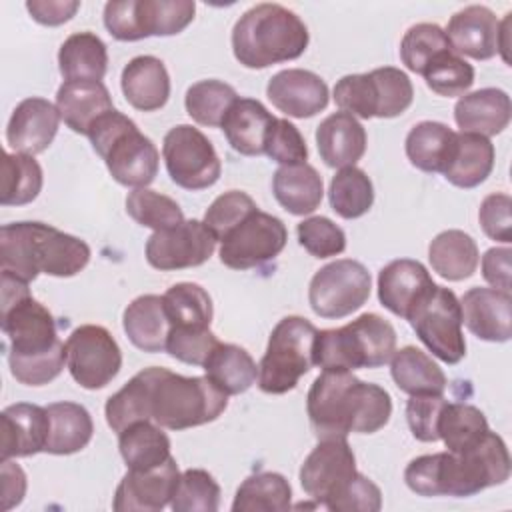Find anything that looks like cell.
Instances as JSON below:
<instances>
[{"label": "cell", "mask_w": 512, "mask_h": 512, "mask_svg": "<svg viewBox=\"0 0 512 512\" xmlns=\"http://www.w3.org/2000/svg\"><path fill=\"white\" fill-rule=\"evenodd\" d=\"M0 478H2V510H10L24 500L26 474L16 462L2 460Z\"/></svg>", "instance_id": "62"}, {"label": "cell", "mask_w": 512, "mask_h": 512, "mask_svg": "<svg viewBox=\"0 0 512 512\" xmlns=\"http://www.w3.org/2000/svg\"><path fill=\"white\" fill-rule=\"evenodd\" d=\"M58 68L66 82L100 80L108 70V50L94 32L70 34L58 50Z\"/></svg>", "instance_id": "35"}, {"label": "cell", "mask_w": 512, "mask_h": 512, "mask_svg": "<svg viewBox=\"0 0 512 512\" xmlns=\"http://www.w3.org/2000/svg\"><path fill=\"white\" fill-rule=\"evenodd\" d=\"M258 206L242 190H228L214 198V202L204 212V224L208 230L216 236L218 242L226 238L228 232H232L240 222H244L252 212H256Z\"/></svg>", "instance_id": "52"}, {"label": "cell", "mask_w": 512, "mask_h": 512, "mask_svg": "<svg viewBox=\"0 0 512 512\" xmlns=\"http://www.w3.org/2000/svg\"><path fill=\"white\" fill-rule=\"evenodd\" d=\"M90 262V246L44 222H12L0 230V268L26 282L48 274L76 276Z\"/></svg>", "instance_id": "3"}, {"label": "cell", "mask_w": 512, "mask_h": 512, "mask_svg": "<svg viewBox=\"0 0 512 512\" xmlns=\"http://www.w3.org/2000/svg\"><path fill=\"white\" fill-rule=\"evenodd\" d=\"M56 108L64 124L88 136L90 128L110 110H114L112 96L100 80L64 82L56 92Z\"/></svg>", "instance_id": "25"}, {"label": "cell", "mask_w": 512, "mask_h": 512, "mask_svg": "<svg viewBox=\"0 0 512 512\" xmlns=\"http://www.w3.org/2000/svg\"><path fill=\"white\" fill-rule=\"evenodd\" d=\"M192 0H112L104 4V26L120 42L174 36L194 20Z\"/></svg>", "instance_id": "10"}, {"label": "cell", "mask_w": 512, "mask_h": 512, "mask_svg": "<svg viewBox=\"0 0 512 512\" xmlns=\"http://www.w3.org/2000/svg\"><path fill=\"white\" fill-rule=\"evenodd\" d=\"M308 42L310 34L302 18L272 2L248 8L232 28L234 58L252 70L300 58Z\"/></svg>", "instance_id": "4"}, {"label": "cell", "mask_w": 512, "mask_h": 512, "mask_svg": "<svg viewBox=\"0 0 512 512\" xmlns=\"http://www.w3.org/2000/svg\"><path fill=\"white\" fill-rule=\"evenodd\" d=\"M162 156L170 180L184 190L210 188L222 172L212 142L192 124H178L166 132Z\"/></svg>", "instance_id": "13"}, {"label": "cell", "mask_w": 512, "mask_h": 512, "mask_svg": "<svg viewBox=\"0 0 512 512\" xmlns=\"http://www.w3.org/2000/svg\"><path fill=\"white\" fill-rule=\"evenodd\" d=\"M238 100L236 90L222 80H200L186 90L184 106L188 116L202 126H222L232 104Z\"/></svg>", "instance_id": "46"}, {"label": "cell", "mask_w": 512, "mask_h": 512, "mask_svg": "<svg viewBox=\"0 0 512 512\" xmlns=\"http://www.w3.org/2000/svg\"><path fill=\"white\" fill-rule=\"evenodd\" d=\"M512 116L510 96L500 88H480L458 98L454 120L460 132L496 136L508 128Z\"/></svg>", "instance_id": "26"}, {"label": "cell", "mask_w": 512, "mask_h": 512, "mask_svg": "<svg viewBox=\"0 0 512 512\" xmlns=\"http://www.w3.org/2000/svg\"><path fill=\"white\" fill-rule=\"evenodd\" d=\"M50 418V432L44 452L56 456H68L88 446L94 434V422L90 412L76 402H52L46 406Z\"/></svg>", "instance_id": "33"}, {"label": "cell", "mask_w": 512, "mask_h": 512, "mask_svg": "<svg viewBox=\"0 0 512 512\" xmlns=\"http://www.w3.org/2000/svg\"><path fill=\"white\" fill-rule=\"evenodd\" d=\"M330 208L344 220L364 216L374 204V186L368 174L358 166L340 168L328 188Z\"/></svg>", "instance_id": "43"}, {"label": "cell", "mask_w": 512, "mask_h": 512, "mask_svg": "<svg viewBox=\"0 0 512 512\" xmlns=\"http://www.w3.org/2000/svg\"><path fill=\"white\" fill-rule=\"evenodd\" d=\"M290 482L278 472H258L248 476L236 490L234 512H284L290 508Z\"/></svg>", "instance_id": "41"}, {"label": "cell", "mask_w": 512, "mask_h": 512, "mask_svg": "<svg viewBox=\"0 0 512 512\" xmlns=\"http://www.w3.org/2000/svg\"><path fill=\"white\" fill-rule=\"evenodd\" d=\"M178 478V464L172 456L156 468H128L116 486L112 508L116 512H160L170 504Z\"/></svg>", "instance_id": "18"}, {"label": "cell", "mask_w": 512, "mask_h": 512, "mask_svg": "<svg viewBox=\"0 0 512 512\" xmlns=\"http://www.w3.org/2000/svg\"><path fill=\"white\" fill-rule=\"evenodd\" d=\"M334 102L354 118H376V98L370 74H346L334 86Z\"/></svg>", "instance_id": "54"}, {"label": "cell", "mask_w": 512, "mask_h": 512, "mask_svg": "<svg viewBox=\"0 0 512 512\" xmlns=\"http://www.w3.org/2000/svg\"><path fill=\"white\" fill-rule=\"evenodd\" d=\"M2 332L8 338V362L46 358L64 348L50 310L32 298L28 282L2 272Z\"/></svg>", "instance_id": "6"}, {"label": "cell", "mask_w": 512, "mask_h": 512, "mask_svg": "<svg viewBox=\"0 0 512 512\" xmlns=\"http://www.w3.org/2000/svg\"><path fill=\"white\" fill-rule=\"evenodd\" d=\"M462 324L480 340L508 342L512 336L510 292L474 286L460 298Z\"/></svg>", "instance_id": "22"}, {"label": "cell", "mask_w": 512, "mask_h": 512, "mask_svg": "<svg viewBox=\"0 0 512 512\" xmlns=\"http://www.w3.org/2000/svg\"><path fill=\"white\" fill-rule=\"evenodd\" d=\"M368 74L374 86L376 118H394L410 108L414 100V86L404 70L384 66Z\"/></svg>", "instance_id": "51"}, {"label": "cell", "mask_w": 512, "mask_h": 512, "mask_svg": "<svg viewBox=\"0 0 512 512\" xmlns=\"http://www.w3.org/2000/svg\"><path fill=\"white\" fill-rule=\"evenodd\" d=\"M454 50L446 32L432 22H420L406 30L400 42V58L402 64L414 72L420 74L424 68L442 52Z\"/></svg>", "instance_id": "48"}, {"label": "cell", "mask_w": 512, "mask_h": 512, "mask_svg": "<svg viewBox=\"0 0 512 512\" xmlns=\"http://www.w3.org/2000/svg\"><path fill=\"white\" fill-rule=\"evenodd\" d=\"M268 108L254 98H238L222 120V130L228 144L242 156L264 154L268 132L274 124Z\"/></svg>", "instance_id": "30"}, {"label": "cell", "mask_w": 512, "mask_h": 512, "mask_svg": "<svg viewBox=\"0 0 512 512\" xmlns=\"http://www.w3.org/2000/svg\"><path fill=\"white\" fill-rule=\"evenodd\" d=\"M358 474L356 458L346 438L320 440L300 466V486L316 504L328 506Z\"/></svg>", "instance_id": "16"}, {"label": "cell", "mask_w": 512, "mask_h": 512, "mask_svg": "<svg viewBox=\"0 0 512 512\" xmlns=\"http://www.w3.org/2000/svg\"><path fill=\"white\" fill-rule=\"evenodd\" d=\"M488 430L490 428L484 412L464 402H446L438 420V436L446 450L454 454L478 444Z\"/></svg>", "instance_id": "42"}, {"label": "cell", "mask_w": 512, "mask_h": 512, "mask_svg": "<svg viewBox=\"0 0 512 512\" xmlns=\"http://www.w3.org/2000/svg\"><path fill=\"white\" fill-rule=\"evenodd\" d=\"M80 8L78 0H30L26 10L30 16L44 26H60L68 22Z\"/></svg>", "instance_id": "61"}, {"label": "cell", "mask_w": 512, "mask_h": 512, "mask_svg": "<svg viewBox=\"0 0 512 512\" xmlns=\"http://www.w3.org/2000/svg\"><path fill=\"white\" fill-rule=\"evenodd\" d=\"M390 374L396 386L410 394H444L448 380L442 368L420 348L404 346L390 358Z\"/></svg>", "instance_id": "37"}, {"label": "cell", "mask_w": 512, "mask_h": 512, "mask_svg": "<svg viewBox=\"0 0 512 512\" xmlns=\"http://www.w3.org/2000/svg\"><path fill=\"white\" fill-rule=\"evenodd\" d=\"M444 32L454 52L460 56L490 60L498 54L500 20L488 6L470 4L454 12Z\"/></svg>", "instance_id": "24"}, {"label": "cell", "mask_w": 512, "mask_h": 512, "mask_svg": "<svg viewBox=\"0 0 512 512\" xmlns=\"http://www.w3.org/2000/svg\"><path fill=\"white\" fill-rule=\"evenodd\" d=\"M268 100L292 118H312L328 106L326 82L310 70L288 68L276 72L266 86Z\"/></svg>", "instance_id": "19"}, {"label": "cell", "mask_w": 512, "mask_h": 512, "mask_svg": "<svg viewBox=\"0 0 512 512\" xmlns=\"http://www.w3.org/2000/svg\"><path fill=\"white\" fill-rule=\"evenodd\" d=\"M300 246L314 258L338 256L346 248L344 230L326 216L304 218L296 226Z\"/></svg>", "instance_id": "53"}, {"label": "cell", "mask_w": 512, "mask_h": 512, "mask_svg": "<svg viewBox=\"0 0 512 512\" xmlns=\"http://www.w3.org/2000/svg\"><path fill=\"white\" fill-rule=\"evenodd\" d=\"M408 322L420 342L438 360L446 364H458L466 356L460 300L450 288L436 284L414 306Z\"/></svg>", "instance_id": "11"}, {"label": "cell", "mask_w": 512, "mask_h": 512, "mask_svg": "<svg viewBox=\"0 0 512 512\" xmlns=\"http://www.w3.org/2000/svg\"><path fill=\"white\" fill-rule=\"evenodd\" d=\"M272 192L286 212L306 216L320 206L324 182L318 170L306 162L280 166L272 176Z\"/></svg>", "instance_id": "31"}, {"label": "cell", "mask_w": 512, "mask_h": 512, "mask_svg": "<svg viewBox=\"0 0 512 512\" xmlns=\"http://www.w3.org/2000/svg\"><path fill=\"white\" fill-rule=\"evenodd\" d=\"M372 278L366 266L340 258L322 266L310 280L308 302L316 316L338 320L360 310L370 298Z\"/></svg>", "instance_id": "12"}, {"label": "cell", "mask_w": 512, "mask_h": 512, "mask_svg": "<svg viewBox=\"0 0 512 512\" xmlns=\"http://www.w3.org/2000/svg\"><path fill=\"white\" fill-rule=\"evenodd\" d=\"M126 212L136 224L144 228H152L154 232L166 230L184 222V214L178 202L150 188H134L132 192H128Z\"/></svg>", "instance_id": "47"}, {"label": "cell", "mask_w": 512, "mask_h": 512, "mask_svg": "<svg viewBox=\"0 0 512 512\" xmlns=\"http://www.w3.org/2000/svg\"><path fill=\"white\" fill-rule=\"evenodd\" d=\"M510 12L506 14V18L500 22V32H498V54L502 56V60L506 62V64H510V56H508V48H510V42H508V36H510V32H508V28H510Z\"/></svg>", "instance_id": "63"}, {"label": "cell", "mask_w": 512, "mask_h": 512, "mask_svg": "<svg viewBox=\"0 0 512 512\" xmlns=\"http://www.w3.org/2000/svg\"><path fill=\"white\" fill-rule=\"evenodd\" d=\"M154 366L134 374L116 394H112L104 406L108 426L120 434L134 422L152 420L150 414V392H152Z\"/></svg>", "instance_id": "40"}, {"label": "cell", "mask_w": 512, "mask_h": 512, "mask_svg": "<svg viewBox=\"0 0 512 512\" xmlns=\"http://www.w3.org/2000/svg\"><path fill=\"white\" fill-rule=\"evenodd\" d=\"M494 168V144L490 138L472 134V132H456L454 152L444 178L458 188H476L480 186Z\"/></svg>", "instance_id": "32"}, {"label": "cell", "mask_w": 512, "mask_h": 512, "mask_svg": "<svg viewBox=\"0 0 512 512\" xmlns=\"http://www.w3.org/2000/svg\"><path fill=\"white\" fill-rule=\"evenodd\" d=\"M382 508L380 488L364 474H356L348 488L328 506L330 512H378Z\"/></svg>", "instance_id": "59"}, {"label": "cell", "mask_w": 512, "mask_h": 512, "mask_svg": "<svg viewBox=\"0 0 512 512\" xmlns=\"http://www.w3.org/2000/svg\"><path fill=\"white\" fill-rule=\"evenodd\" d=\"M510 478V454L506 442L490 432L464 452L424 454L404 470L406 486L418 496H474Z\"/></svg>", "instance_id": "2"}, {"label": "cell", "mask_w": 512, "mask_h": 512, "mask_svg": "<svg viewBox=\"0 0 512 512\" xmlns=\"http://www.w3.org/2000/svg\"><path fill=\"white\" fill-rule=\"evenodd\" d=\"M120 86L128 104L140 112L160 110L170 98V76L164 62L144 54L132 58L120 76Z\"/></svg>", "instance_id": "27"}, {"label": "cell", "mask_w": 512, "mask_h": 512, "mask_svg": "<svg viewBox=\"0 0 512 512\" xmlns=\"http://www.w3.org/2000/svg\"><path fill=\"white\" fill-rule=\"evenodd\" d=\"M228 406V396L208 376H182L154 366L150 414L168 430H186L214 422Z\"/></svg>", "instance_id": "8"}, {"label": "cell", "mask_w": 512, "mask_h": 512, "mask_svg": "<svg viewBox=\"0 0 512 512\" xmlns=\"http://www.w3.org/2000/svg\"><path fill=\"white\" fill-rule=\"evenodd\" d=\"M264 154L282 166H292L306 162L308 146L300 130L290 120L276 118L268 132Z\"/></svg>", "instance_id": "55"}, {"label": "cell", "mask_w": 512, "mask_h": 512, "mask_svg": "<svg viewBox=\"0 0 512 512\" xmlns=\"http://www.w3.org/2000/svg\"><path fill=\"white\" fill-rule=\"evenodd\" d=\"M444 394H420L410 396L406 402V420L410 432L420 442H436L438 436V420L446 406Z\"/></svg>", "instance_id": "57"}, {"label": "cell", "mask_w": 512, "mask_h": 512, "mask_svg": "<svg viewBox=\"0 0 512 512\" xmlns=\"http://www.w3.org/2000/svg\"><path fill=\"white\" fill-rule=\"evenodd\" d=\"M216 236L202 220H184L178 226L158 230L146 240V262L156 270L194 268L210 260Z\"/></svg>", "instance_id": "17"}, {"label": "cell", "mask_w": 512, "mask_h": 512, "mask_svg": "<svg viewBox=\"0 0 512 512\" xmlns=\"http://www.w3.org/2000/svg\"><path fill=\"white\" fill-rule=\"evenodd\" d=\"M426 86L438 96H464L474 84V68L454 50L438 54L422 72Z\"/></svg>", "instance_id": "50"}, {"label": "cell", "mask_w": 512, "mask_h": 512, "mask_svg": "<svg viewBox=\"0 0 512 512\" xmlns=\"http://www.w3.org/2000/svg\"><path fill=\"white\" fill-rule=\"evenodd\" d=\"M434 286L426 266L412 258L392 260L378 272L380 304L404 320Z\"/></svg>", "instance_id": "20"}, {"label": "cell", "mask_w": 512, "mask_h": 512, "mask_svg": "<svg viewBox=\"0 0 512 512\" xmlns=\"http://www.w3.org/2000/svg\"><path fill=\"white\" fill-rule=\"evenodd\" d=\"M2 460L26 458L44 452L50 432L46 408L28 402H16L2 410Z\"/></svg>", "instance_id": "23"}, {"label": "cell", "mask_w": 512, "mask_h": 512, "mask_svg": "<svg viewBox=\"0 0 512 512\" xmlns=\"http://www.w3.org/2000/svg\"><path fill=\"white\" fill-rule=\"evenodd\" d=\"M122 326L128 340L142 352H166L172 322L166 314L164 300L158 294L134 298L122 314Z\"/></svg>", "instance_id": "29"}, {"label": "cell", "mask_w": 512, "mask_h": 512, "mask_svg": "<svg viewBox=\"0 0 512 512\" xmlns=\"http://www.w3.org/2000/svg\"><path fill=\"white\" fill-rule=\"evenodd\" d=\"M510 258L508 246L490 248L482 256V278L496 290L510 292Z\"/></svg>", "instance_id": "60"}, {"label": "cell", "mask_w": 512, "mask_h": 512, "mask_svg": "<svg viewBox=\"0 0 512 512\" xmlns=\"http://www.w3.org/2000/svg\"><path fill=\"white\" fill-rule=\"evenodd\" d=\"M118 450L130 470H148L164 464L170 454V438L152 420L134 422L118 434Z\"/></svg>", "instance_id": "39"}, {"label": "cell", "mask_w": 512, "mask_h": 512, "mask_svg": "<svg viewBox=\"0 0 512 512\" xmlns=\"http://www.w3.org/2000/svg\"><path fill=\"white\" fill-rule=\"evenodd\" d=\"M66 368L86 390L108 386L122 368V352L114 336L98 324H82L64 342Z\"/></svg>", "instance_id": "14"}, {"label": "cell", "mask_w": 512, "mask_h": 512, "mask_svg": "<svg viewBox=\"0 0 512 512\" xmlns=\"http://www.w3.org/2000/svg\"><path fill=\"white\" fill-rule=\"evenodd\" d=\"M88 138L118 184L146 188L154 182L160 164L158 148L126 114L110 110L90 128Z\"/></svg>", "instance_id": "7"}, {"label": "cell", "mask_w": 512, "mask_h": 512, "mask_svg": "<svg viewBox=\"0 0 512 512\" xmlns=\"http://www.w3.org/2000/svg\"><path fill=\"white\" fill-rule=\"evenodd\" d=\"M174 512H216L220 508V486L202 468H188L180 474L170 500Z\"/></svg>", "instance_id": "49"}, {"label": "cell", "mask_w": 512, "mask_h": 512, "mask_svg": "<svg viewBox=\"0 0 512 512\" xmlns=\"http://www.w3.org/2000/svg\"><path fill=\"white\" fill-rule=\"evenodd\" d=\"M60 120L58 108L50 100L40 96L24 98L8 120L6 140L20 154H40L56 138Z\"/></svg>", "instance_id": "21"}, {"label": "cell", "mask_w": 512, "mask_h": 512, "mask_svg": "<svg viewBox=\"0 0 512 512\" xmlns=\"http://www.w3.org/2000/svg\"><path fill=\"white\" fill-rule=\"evenodd\" d=\"M310 428L318 440L374 434L392 416V398L378 384L362 382L348 370H322L306 396Z\"/></svg>", "instance_id": "1"}, {"label": "cell", "mask_w": 512, "mask_h": 512, "mask_svg": "<svg viewBox=\"0 0 512 512\" xmlns=\"http://www.w3.org/2000/svg\"><path fill=\"white\" fill-rule=\"evenodd\" d=\"M288 230L278 216L256 210L220 242V262L232 270H250L274 260L286 246Z\"/></svg>", "instance_id": "15"}, {"label": "cell", "mask_w": 512, "mask_h": 512, "mask_svg": "<svg viewBox=\"0 0 512 512\" xmlns=\"http://www.w3.org/2000/svg\"><path fill=\"white\" fill-rule=\"evenodd\" d=\"M44 184L42 166L34 156L6 152L2 160V206H24L36 200Z\"/></svg>", "instance_id": "44"}, {"label": "cell", "mask_w": 512, "mask_h": 512, "mask_svg": "<svg viewBox=\"0 0 512 512\" xmlns=\"http://www.w3.org/2000/svg\"><path fill=\"white\" fill-rule=\"evenodd\" d=\"M512 198L504 192L488 194L478 210V220L484 234L496 242H512Z\"/></svg>", "instance_id": "58"}, {"label": "cell", "mask_w": 512, "mask_h": 512, "mask_svg": "<svg viewBox=\"0 0 512 512\" xmlns=\"http://www.w3.org/2000/svg\"><path fill=\"white\" fill-rule=\"evenodd\" d=\"M428 260L438 276L450 282H460L476 272L480 252L470 234L452 228L434 236L428 246Z\"/></svg>", "instance_id": "34"}, {"label": "cell", "mask_w": 512, "mask_h": 512, "mask_svg": "<svg viewBox=\"0 0 512 512\" xmlns=\"http://www.w3.org/2000/svg\"><path fill=\"white\" fill-rule=\"evenodd\" d=\"M216 344L218 338L210 328H172L166 352L184 364L204 366Z\"/></svg>", "instance_id": "56"}, {"label": "cell", "mask_w": 512, "mask_h": 512, "mask_svg": "<svg viewBox=\"0 0 512 512\" xmlns=\"http://www.w3.org/2000/svg\"><path fill=\"white\" fill-rule=\"evenodd\" d=\"M316 326L302 316L282 318L270 332L258 364V386L266 394H286L314 366Z\"/></svg>", "instance_id": "9"}, {"label": "cell", "mask_w": 512, "mask_h": 512, "mask_svg": "<svg viewBox=\"0 0 512 512\" xmlns=\"http://www.w3.org/2000/svg\"><path fill=\"white\" fill-rule=\"evenodd\" d=\"M456 132L442 122L424 120L410 128L404 148L412 166L422 172H444L454 152Z\"/></svg>", "instance_id": "36"}, {"label": "cell", "mask_w": 512, "mask_h": 512, "mask_svg": "<svg viewBox=\"0 0 512 512\" xmlns=\"http://www.w3.org/2000/svg\"><path fill=\"white\" fill-rule=\"evenodd\" d=\"M162 300L172 328H210L214 316L212 298L200 284H172L162 294Z\"/></svg>", "instance_id": "45"}, {"label": "cell", "mask_w": 512, "mask_h": 512, "mask_svg": "<svg viewBox=\"0 0 512 512\" xmlns=\"http://www.w3.org/2000/svg\"><path fill=\"white\" fill-rule=\"evenodd\" d=\"M396 350L394 326L374 314H360L340 328L318 330L314 342V366L322 370L380 368Z\"/></svg>", "instance_id": "5"}, {"label": "cell", "mask_w": 512, "mask_h": 512, "mask_svg": "<svg viewBox=\"0 0 512 512\" xmlns=\"http://www.w3.org/2000/svg\"><path fill=\"white\" fill-rule=\"evenodd\" d=\"M316 144L326 166H354L366 152V130L352 114L340 110L318 124Z\"/></svg>", "instance_id": "28"}, {"label": "cell", "mask_w": 512, "mask_h": 512, "mask_svg": "<svg viewBox=\"0 0 512 512\" xmlns=\"http://www.w3.org/2000/svg\"><path fill=\"white\" fill-rule=\"evenodd\" d=\"M202 368L212 384L226 396L242 394L258 380V366L254 358L236 344L218 342Z\"/></svg>", "instance_id": "38"}]
</instances>
